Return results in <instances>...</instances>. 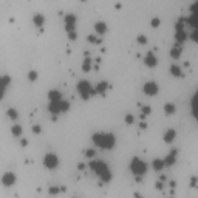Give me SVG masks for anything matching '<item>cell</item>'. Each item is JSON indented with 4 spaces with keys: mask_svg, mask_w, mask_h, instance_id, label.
Returning <instances> with one entry per match:
<instances>
[{
    "mask_svg": "<svg viewBox=\"0 0 198 198\" xmlns=\"http://www.w3.org/2000/svg\"><path fill=\"white\" fill-rule=\"evenodd\" d=\"M90 166H92V169L98 173L104 181H108L111 178V173H110V170H108V167H107L105 163H102V161H92Z\"/></svg>",
    "mask_w": 198,
    "mask_h": 198,
    "instance_id": "cell-1",
    "label": "cell"
},
{
    "mask_svg": "<svg viewBox=\"0 0 198 198\" xmlns=\"http://www.w3.org/2000/svg\"><path fill=\"white\" fill-rule=\"evenodd\" d=\"M95 143H96V146H99V147L111 148L115 146V136L113 135L99 133V135H95Z\"/></svg>",
    "mask_w": 198,
    "mask_h": 198,
    "instance_id": "cell-2",
    "label": "cell"
},
{
    "mask_svg": "<svg viewBox=\"0 0 198 198\" xmlns=\"http://www.w3.org/2000/svg\"><path fill=\"white\" fill-rule=\"evenodd\" d=\"M50 110H51V111H54V113L65 111V110H68V102H65L64 99L56 101V102H51V104H50Z\"/></svg>",
    "mask_w": 198,
    "mask_h": 198,
    "instance_id": "cell-3",
    "label": "cell"
},
{
    "mask_svg": "<svg viewBox=\"0 0 198 198\" xmlns=\"http://www.w3.org/2000/svg\"><path fill=\"white\" fill-rule=\"evenodd\" d=\"M132 172L133 173H136V175H143L144 172H146V164L141 161V159H138V158H135L133 161H132Z\"/></svg>",
    "mask_w": 198,
    "mask_h": 198,
    "instance_id": "cell-4",
    "label": "cell"
},
{
    "mask_svg": "<svg viewBox=\"0 0 198 198\" xmlns=\"http://www.w3.org/2000/svg\"><path fill=\"white\" fill-rule=\"evenodd\" d=\"M78 90H79V93L82 95V98H88L90 95H92V92H93V88H92V85H90V82H87V81H82V82H79V85H78Z\"/></svg>",
    "mask_w": 198,
    "mask_h": 198,
    "instance_id": "cell-5",
    "label": "cell"
},
{
    "mask_svg": "<svg viewBox=\"0 0 198 198\" xmlns=\"http://www.w3.org/2000/svg\"><path fill=\"white\" fill-rule=\"evenodd\" d=\"M57 156L56 155H53V153H48L47 156H45V166L50 167V169H54L56 166H57Z\"/></svg>",
    "mask_w": 198,
    "mask_h": 198,
    "instance_id": "cell-6",
    "label": "cell"
},
{
    "mask_svg": "<svg viewBox=\"0 0 198 198\" xmlns=\"http://www.w3.org/2000/svg\"><path fill=\"white\" fill-rule=\"evenodd\" d=\"M8 84H9V78H8V76H2V78H0V98H3Z\"/></svg>",
    "mask_w": 198,
    "mask_h": 198,
    "instance_id": "cell-7",
    "label": "cell"
},
{
    "mask_svg": "<svg viewBox=\"0 0 198 198\" xmlns=\"http://www.w3.org/2000/svg\"><path fill=\"white\" fill-rule=\"evenodd\" d=\"M144 92L147 95H155L158 92V87H156L155 82H148V84H146V87H144Z\"/></svg>",
    "mask_w": 198,
    "mask_h": 198,
    "instance_id": "cell-8",
    "label": "cell"
},
{
    "mask_svg": "<svg viewBox=\"0 0 198 198\" xmlns=\"http://www.w3.org/2000/svg\"><path fill=\"white\" fill-rule=\"evenodd\" d=\"M3 183H5L6 186L12 184V183H14V175H12V173H6V175L3 177Z\"/></svg>",
    "mask_w": 198,
    "mask_h": 198,
    "instance_id": "cell-9",
    "label": "cell"
},
{
    "mask_svg": "<svg viewBox=\"0 0 198 198\" xmlns=\"http://www.w3.org/2000/svg\"><path fill=\"white\" fill-rule=\"evenodd\" d=\"M146 64L147 65H155L156 62H155V56L150 53V54H147V57H146Z\"/></svg>",
    "mask_w": 198,
    "mask_h": 198,
    "instance_id": "cell-10",
    "label": "cell"
},
{
    "mask_svg": "<svg viewBox=\"0 0 198 198\" xmlns=\"http://www.w3.org/2000/svg\"><path fill=\"white\" fill-rule=\"evenodd\" d=\"M163 166H164V163H163L161 159H155V161H153V167H155L156 170H159Z\"/></svg>",
    "mask_w": 198,
    "mask_h": 198,
    "instance_id": "cell-11",
    "label": "cell"
},
{
    "mask_svg": "<svg viewBox=\"0 0 198 198\" xmlns=\"http://www.w3.org/2000/svg\"><path fill=\"white\" fill-rule=\"evenodd\" d=\"M173 138H175V132H172V130H170V132L166 135V141H167V143H170Z\"/></svg>",
    "mask_w": 198,
    "mask_h": 198,
    "instance_id": "cell-12",
    "label": "cell"
},
{
    "mask_svg": "<svg viewBox=\"0 0 198 198\" xmlns=\"http://www.w3.org/2000/svg\"><path fill=\"white\" fill-rule=\"evenodd\" d=\"M166 110H167V113H172V111H175V105H172V104H169V105L166 107Z\"/></svg>",
    "mask_w": 198,
    "mask_h": 198,
    "instance_id": "cell-13",
    "label": "cell"
},
{
    "mask_svg": "<svg viewBox=\"0 0 198 198\" xmlns=\"http://www.w3.org/2000/svg\"><path fill=\"white\" fill-rule=\"evenodd\" d=\"M172 73H175V76H180V70L177 67H172Z\"/></svg>",
    "mask_w": 198,
    "mask_h": 198,
    "instance_id": "cell-14",
    "label": "cell"
},
{
    "mask_svg": "<svg viewBox=\"0 0 198 198\" xmlns=\"http://www.w3.org/2000/svg\"><path fill=\"white\" fill-rule=\"evenodd\" d=\"M96 30H98V31H104V30H105V28H104V23H98V25H96Z\"/></svg>",
    "mask_w": 198,
    "mask_h": 198,
    "instance_id": "cell-15",
    "label": "cell"
},
{
    "mask_svg": "<svg viewBox=\"0 0 198 198\" xmlns=\"http://www.w3.org/2000/svg\"><path fill=\"white\" fill-rule=\"evenodd\" d=\"M34 20H36V23H42V20H44V19H42V17L39 16V17H36Z\"/></svg>",
    "mask_w": 198,
    "mask_h": 198,
    "instance_id": "cell-16",
    "label": "cell"
},
{
    "mask_svg": "<svg viewBox=\"0 0 198 198\" xmlns=\"http://www.w3.org/2000/svg\"><path fill=\"white\" fill-rule=\"evenodd\" d=\"M12 132H14L16 135H19V133H20V129H19V127H14V129H12Z\"/></svg>",
    "mask_w": 198,
    "mask_h": 198,
    "instance_id": "cell-17",
    "label": "cell"
}]
</instances>
